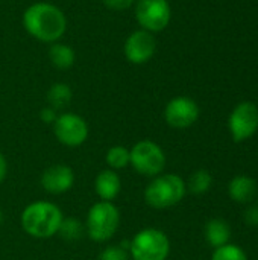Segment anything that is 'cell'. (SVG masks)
Segmentation results:
<instances>
[{"instance_id": "6da1fadb", "label": "cell", "mask_w": 258, "mask_h": 260, "mask_svg": "<svg viewBox=\"0 0 258 260\" xmlns=\"http://www.w3.org/2000/svg\"><path fill=\"white\" fill-rule=\"evenodd\" d=\"M26 32L43 43H56L67 30V17L61 8L49 2H36L23 12Z\"/></svg>"}, {"instance_id": "7a4b0ae2", "label": "cell", "mask_w": 258, "mask_h": 260, "mask_svg": "<svg viewBox=\"0 0 258 260\" xmlns=\"http://www.w3.org/2000/svg\"><path fill=\"white\" fill-rule=\"evenodd\" d=\"M64 216L61 209L50 201H35L24 207L20 216L21 229L35 239H49L58 235Z\"/></svg>"}, {"instance_id": "3957f363", "label": "cell", "mask_w": 258, "mask_h": 260, "mask_svg": "<svg viewBox=\"0 0 258 260\" xmlns=\"http://www.w3.org/2000/svg\"><path fill=\"white\" fill-rule=\"evenodd\" d=\"M187 192L184 180L176 174H160L144 189V201L149 207L163 210L181 203Z\"/></svg>"}, {"instance_id": "277c9868", "label": "cell", "mask_w": 258, "mask_h": 260, "mask_svg": "<svg viewBox=\"0 0 258 260\" xmlns=\"http://www.w3.org/2000/svg\"><path fill=\"white\" fill-rule=\"evenodd\" d=\"M85 232L94 242L109 241L119 230L120 212L111 201H97L87 213Z\"/></svg>"}, {"instance_id": "5b68a950", "label": "cell", "mask_w": 258, "mask_h": 260, "mask_svg": "<svg viewBox=\"0 0 258 260\" xmlns=\"http://www.w3.org/2000/svg\"><path fill=\"white\" fill-rule=\"evenodd\" d=\"M132 260H166L170 254V241L158 229H143L129 241Z\"/></svg>"}, {"instance_id": "8992f818", "label": "cell", "mask_w": 258, "mask_h": 260, "mask_svg": "<svg viewBox=\"0 0 258 260\" xmlns=\"http://www.w3.org/2000/svg\"><path fill=\"white\" fill-rule=\"evenodd\" d=\"M129 166L143 177H157L166 166L163 148L152 140H140L129 149Z\"/></svg>"}, {"instance_id": "52a82bcc", "label": "cell", "mask_w": 258, "mask_h": 260, "mask_svg": "<svg viewBox=\"0 0 258 260\" xmlns=\"http://www.w3.org/2000/svg\"><path fill=\"white\" fill-rule=\"evenodd\" d=\"M135 18L140 29L151 34L166 29L172 18L169 0H135Z\"/></svg>"}, {"instance_id": "ba28073f", "label": "cell", "mask_w": 258, "mask_h": 260, "mask_svg": "<svg viewBox=\"0 0 258 260\" xmlns=\"http://www.w3.org/2000/svg\"><path fill=\"white\" fill-rule=\"evenodd\" d=\"M53 133L59 143L68 148H78L88 139V123L76 113L58 114L53 123Z\"/></svg>"}, {"instance_id": "9c48e42d", "label": "cell", "mask_w": 258, "mask_h": 260, "mask_svg": "<svg viewBox=\"0 0 258 260\" xmlns=\"http://www.w3.org/2000/svg\"><path fill=\"white\" fill-rule=\"evenodd\" d=\"M230 131L234 142H245L258 129V107L254 102L239 104L230 116Z\"/></svg>"}, {"instance_id": "30bf717a", "label": "cell", "mask_w": 258, "mask_h": 260, "mask_svg": "<svg viewBox=\"0 0 258 260\" xmlns=\"http://www.w3.org/2000/svg\"><path fill=\"white\" fill-rule=\"evenodd\" d=\"M155 50H157V40L154 34L144 29L131 32L123 44L125 58L135 66H141L151 61L152 56L155 55Z\"/></svg>"}, {"instance_id": "8fae6325", "label": "cell", "mask_w": 258, "mask_h": 260, "mask_svg": "<svg viewBox=\"0 0 258 260\" xmlns=\"http://www.w3.org/2000/svg\"><path fill=\"white\" fill-rule=\"evenodd\" d=\"M199 117V107L198 104L187 98V96H178L169 101V104L164 108V119L169 126L176 129H186L190 128Z\"/></svg>"}, {"instance_id": "7c38bea8", "label": "cell", "mask_w": 258, "mask_h": 260, "mask_svg": "<svg viewBox=\"0 0 258 260\" xmlns=\"http://www.w3.org/2000/svg\"><path fill=\"white\" fill-rule=\"evenodd\" d=\"M41 187L50 195H62L75 184V172L70 166L58 163L49 166L41 174Z\"/></svg>"}, {"instance_id": "4fadbf2b", "label": "cell", "mask_w": 258, "mask_h": 260, "mask_svg": "<svg viewBox=\"0 0 258 260\" xmlns=\"http://www.w3.org/2000/svg\"><path fill=\"white\" fill-rule=\"evenodd\" d=\"M122 180L119 174L113 169L100 171L94 180V192L100 198V201H111L120 195Z\"/></svg>"}, {"instance_id": "5bb4252c", "label": "cell", "mask_w": 258, "mask_h": 260, "mask_svg": "<svg viewBox=\"0 0 258 260\" xmlns=\"http://www.w3.org/2000/svg\"><path fill=\"white\" fill-rule=\"evenodd\" d=\"M230 197L239 203V204H246L251 203L257 193V183L251 177L246 175H237L231 180L230 187H228Z\"/></svg>"}, {"instance_id": "9a60e30c", "label": "cell", "mask_w": 258, "mask_h": 260, "mask_svg": "<svg viewBox=\"0 0 258 260\" xmlns=\"http://www.w3.org/2000/svg\"><path fill=\"white\" fill-rule=\"evenodd\" d=\"M205 238H207V242L213 248H219L222 245H227L230 238H231V227L225 219L214 218V219L207 222Z\"/></svg>"}, {"instance_id": "2e32d148", "label": "cell", "mask_w": 258, "mask_h": 260, "mask_svg": "<svg viewBox=\"0 0 258 260\" xmlns=\"http://www.w3.org/2000/svg\"><path fill=\"white\" fill-rule=\"evenodd\" d=\"M49 59L50 62L59 69V70H67L70 69L75 61H76V53L75 50L71 49V46L65 44V43H61V41H56V43H52L50 44V49H49Z\"/></svg>"}, {"instance_id": "e0dca14e", "label": "cell", "mask_w": 258, "mask_h": 260, "mask_svg": "<svg viewBox=\"0 0 258 260\" xmlns=\"http://www.w3.org/2000/svg\"><path fill=\"white\" fill-rule=\"evenodd\" d=\"M73 99L71 87L64 82H56L47 90V102L52 108L59 110L67 107Z\"/></svg>"}, {"instance_id": "ac0fdd59", "label": "cell", "mask_w": 258, "mask_h": 260, "mask_svg": "<svg viewBox=\"0 0 258 260\" xmlns=\"http://www.w3.org/2000/svg\"><path fill=\"white\" fill-rule=\"evenodd\" d=\"M129 160H131L129 149L122 146V145L111 146L106 151V154H105V161H106L108 168L113 169V171H119V169L128 168L129 166Z\"/></svg>"}, {"instance_id": "d6986e66", "label": "cell", "mask_w": 258, "mask_h": 260, "mask_svg": "<svg viewBox=\"0 0 258 260\" xmlns=\"http://www.w3.org/2000/svg\"><path fill=\"white\" fill-rule=\"evenodd\" d=\"M85 233V225L76 219V218H64L59 230H58V236H61L64 241H79Z\"/></svg>"}, {"instance_id": "ffe728a7", "label": "cell", "mask_w": 258, "mask_h": 260, "mask_svg": "<svg viewBox=\"0 0 258 260\" xmlns=\"http://www.w3.org/2000/svg\"><path fill=\"white\" fill-rule=\"evenodd\" d=\"M213 183V177L208 171L205 169H198L190 175L189 184H186L189 187V190L195 195H202L205 192L210 190Z\"/></svg>"}, {"instance_id": "44dd1931", "label": "cell", "mask_w": 258, "mask_h": 260, "mask_svg": "<svg viewBox=\"0 0 258 260\" xmlns=\"http://www.w3.org/2000/svg\"><path fill=\"white\" fill-rule=\"evenodd\" d=\"M211 260H248V256L240 247L227 244L214 250Z\"/></svg>"}, {"instance_id": "7402d4cb", "label": "cell", "mask_w": 258, "mask_h": 260, "mask_svg": "<svg viewBox=\"0 0 258 260\" xmlns=\"http://www.w3.org/2000/svg\"><path fill=\"white\" fill-rule=\"evenodd\" d=\"M129 250L128 247L122 245H109L106 248L102 250V253L99 254V260H129Z\"/></svg>"}, {"instance_id": "603a6c76", "label": "cell", "mask_w": 258, "mask_h": 260, "mask_svg": "<svg viewBox=\"0 0 258 260\" xmlns=\"http://www.w3.org/2000/svg\"><path fill=\"white\" fill-rule=\"evenodd\" d=\"M102 3L111 11H126L134 6L135 0H102Z\"/></svg>"}, {"instance_id": "cb8c5ba5", "label": "cell", "mask_w": 258, "mask_h": 260, "mask_svg": "<svg viewBox=\"0 0 258 260\" xmlns=\"http://www.w3.org/2000/svg\"><path fill=\"white\" fill-rule=\"evenodd\" d=\"M56 117H58V113H56V110L52 108L50 105L44 107V108L40 111V119H41L44 123H47V125H50V123L53 125L55 120H56Z\"/></svg>"}, {"instance_id": "d4e9b609", "label": "cell", "mask_w": 258, "mask_h": 260, "mask_svg": "<svg viewBox=\"0 0 258 260\" xmlns=\"http://www.w3.org/2000/svg\"><path fill=\"white\" fill-rule=\"evenodd\" d=\"M245 221L248 225L251 227H257L258 225V206H251L246 212H245Z\"/></svg>"}, {"instance_id": "484cf974", "label": "cell", "mask_w": 258, "mask_h": 260, "mask_svg": "<svg viewBox=\"0 0 258 260\" xmlns=\"http://www.w3.org/2000/svg\"><path fill=\"white\" fill-rule=\"evenodd\" d=\"M6 175H8V161H6L5 155L0 152V183L5 181Z\"/></svg>"}, {"instance_id": "4316f807", "label": "cell", "mask_w": 258, "mask_h": 260, "mask_svg": "<svg viewBox=\"0 0 258 260\" xmlns=\"http://www.w3.org/2000/svg\"><path fill=\"white\" fill-rule=\"evenodd\" d=\"M3 219H5V216H3V212H2V209H0V225H2V222H3Z\"/></svg>"}]
</instances>
